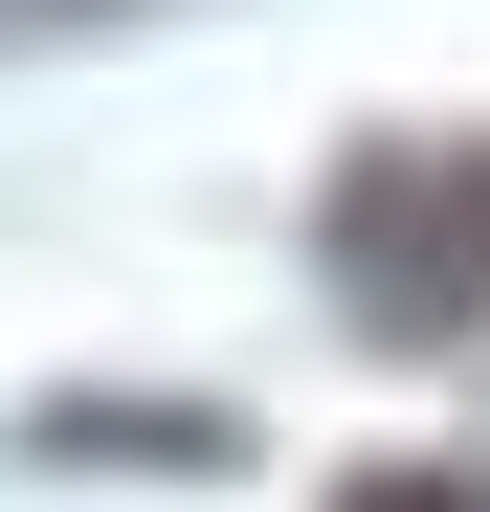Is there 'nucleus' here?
<instances>
[{
  "instance_id": "nucleus-1",
  "label": "nucleus",
  "mask_w": 490,
  "mask_h": 512,
  "mask_svg": "<svg viewBox=\"0 0 490 512\" xmlns=\"http://www.w3.org/2000/svg\"><path fill=\"white\" fill-rule=\"evenodd\" d=\"M335 268H357V312H379V334H468V312H490V134L379 156V179L335 201Z\"/></svg>"
},
{
  "instance_id": "nucleus-2",
  "label": "nucleus",
  "mask_w": 490,
  "mask_h": 512,
  "mask_svg": "<svg viewBox=\"0 0 490 512\" xmlns=\"http://www.w3.org/2000/svg\"><path fill=\"white\" fill-rule=\"evenodd\" d=\"M357 512H490V490H468V468H401V490H357Z\"/></svg>"
}]
</instances>
